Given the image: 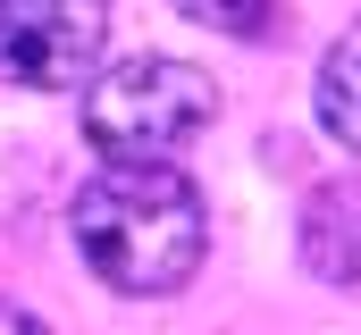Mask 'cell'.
Masks as SVG:
<instances>
[{"instance_id": "1", "label": "cell", "mask_w": 361, "mask_h": 335, "mask_svg": "<svg viewBox=\"0 0 361 335\" xmlns=\"http://www.w3.org/2000/svg\"><path fill=\"white\" fill-rule=\"evenodd\" d=\"M68 235L109 293H177L202 268L210 210L185 168H101L68 210Z\"/></svg>"}, {"instance_id": "5", "label": "cell", "mask_w": 361, "mask_h": 335, "mask_svg": "<svg viewBox=\"0 0 361 335\" xmlns=\"http://www.w3.org/2000/svg\"><path fill=\"white\" fill-rule=\"evenodd\" d=\"M311 109H319L328 143L361 151V17L328 42V59H319V76H311Z\"/></svg>"}, {"instance_id": "6", "label": "cell", "mask_w": 361, "mask_h": 335, "mask_svg": "<svg viewBox=\"0 0 361 335\" xmlns=\"http://www.w3.org/2000/svg\"><path fill=\"white\" fill-rule=\"evenodd\" d=\"M0 335H51V327H42L25 302H0Z\"/></svg>"}, {"instance_id": "2", "label": "cell", "mask_w": 361, "mask_h": 335, "mask_svg": "<svg viewBox=\"0 0 361 335\" xmlns=\"http://www.w3.org/2000/svg\"><path fill=\"white\" fill-rule=\"evenodd\" d=\"M219 118V84L177 51H126L85 84V134L109 168H177V151Z\"/></svg>"}, {"instance_id": "4", "label": "cell", "mask_w": 361, "mask_h": 335, "mask_svg": "<svg viewBox=\"0 0 361 335\" xmlns=\"http://www.w3.org/2000/svg\"><path fill=\"white\" fill-rule=\"evenodd\" d=\"M302 260L328 285H361V176H336L302 201Z\"/></svg>"}, {"instance_id": "3", "label": "cell", "mask_w": 361, "mask_h": 335, "mask_svg": "<svg viewBox=\"0 0 361 335\" xmlns=\"http://www.w3.org/2000/svg\"><path fill=\"white\" fill-rule=\"evenodd\" d=\"M101 42L109 17L85 0H0V84H34V92L92 84Z\"/></svg>"}]
</instances>
